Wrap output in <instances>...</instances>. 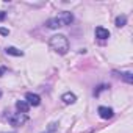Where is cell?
Here are the masks:
<instances>
[{
	"instance_id": "1",
	"label": "cell",
	"mask_w": 133,
	"mask_h": 133,
	"mask_svg": "<svg viewBox=\"0 0 133 133\" xmlns=\"http://www.w3.org/2000/svg\"><path fill=\"white\" fill-rule=\"evenodd\" d=\"M49 47L53 52H56L59 55H64V53H68V50H69V41H68V38H66L64 35H55V36L50 38Z\"/></svg>"
},
{
	"instance_id": "2",
	"label": "cell",
	"mask_w": 133,
	"mask_h": 133,
	"mask_svg": "<svg viewBox=\"0 0 133 133\" xmlns=\"http://www.w3.org/2000/svg\"><path fill=\"white\" fill-rule=\"evenodd\" d=\"M27 119H28V117H27V114H24V113H13V114L8 116V122H10L11 125H14V127H19V125L25 124Z\"/></svg>"
},
{
	"instance_id": "3",
	"label": "cell",
	"mask_w": 133,
	"mask_h": 133,
	"mask_svg": "<svg viewBox=\"0 0 133 133\" xmlns=\"http://www.w3.org/2000/svg\"><path fill=\"white\" fill-rule=\"evenodd\" d=\"M25 102L30 105V107H38L39 103H41V97L38 96V94H33V92H27V96H25Z\"/></svg>"
},
{
	"instance_id": "4",
	"label": "cell",
	"mask_w": 133,
	"mask_h": 133,
	"mask_svg": "<svg viewBox=\"0 0 133 133\" xmlns=\"http://www.w3.org/2000/svg\"><path fill=\"white\" fill-rule=\"evenodd\" d=\"M58 19L61 21V24H63V27H64V25H69V24H72V21H74V16H72V13H69V11H63V13L58 16Z\"/></svg>"
},
{
	"instance_id": "5",
	"label": "cell",
	"mask_w": 133,
	"mask_h": 133,
	"mask_svg": "<svg viewBox=\"0 0 133 133\" xmlns=\"http://www.w3.org/2000/svg\"><path fill=\"white\" fill-rule=\"evenodd\" d=\"M97 111H99V116L102 119H111L113 117V110L108 108V107H99Z\"/></svg>"
},
{
	"instance_id": "6",
	"label": "cell",
	"mask_w": 133,
	"mask_h": 133,
	"mask_svg": "<svg viewBox=\"0 0 133 133\" xmlns=\"http://www.w3.org/2000/svg\"><path fill=\"white\" fill-rule=\"evenodd\" d=\"M45 25H47V28H52V30L63 27V24H61V21L58 19V16H56V17H50V19L45 22Z\"/></svg>"
},
{
	"instance_id": "7",
	"label": "cell",
	"mask_w": 133,
	"mask_h": 133,
	"mask_svg": "<svg viewBox=\"0 0 133 133\" xmlns=\"http://www.w3.org/2000/svg\"><path fill=\"white\" fill-rule=\"evenodd\" d=\"M96 38H99V39H108L110 38V31L107 28H103V27H97L96 28Z\"/></svg>"
},
{
	"instance_id": "8",
	"label": "cell",
	"mask_w": 133,
	"mask_h": 133,
	"mask_svg": "<svg viewBox=\"0 0 133 133\" xmlns=\"http://www.w3.org/2000/svg\"><path fill=\"white\" fill-rule=\"evenodd\" d=\"M16 108H17V113H28V110H30V105L25 102V100H17L16 102Z\"/></svg>"
},
{
	"instance_id": "9",
	"label": "cell",
	"mask_w": 133,
	"mask_h": 133,
	"mask_svg": "<svg viewBox=\"0 0 133 133\" xmlns=\"http://www.w3.org/2000/svg\"><path fill=\"white\" fill-rule=\"evenodd\" d=\"M61 100L64 102V103H75V100H77V97H75V94L74 92H64L63 96H61Z\"/></svg>"
},
{
	"instance_id": "10",
	"label": "cell",
	"mask_w": 133,
	"mask_h": 133,
	"mask_svg": "<svg viewBox=\"0 0 133 133\" xmlns=\"http://www.w3.org/2000/svg\"><path fill=\"white\" fill-rule=\"evenodd\" d=\"M5 52H6V55H13V56H22L24 55V52L16 49V47H6Z\"/></svg>"
},
{
	"instance_id": "11",
	"label": "cell",
	"mask_w": 133,
	"mask_h": 133,
	"mask_svg": "<svg viewBox=\"0 0 133 133\" xmlns=\"http://www.w3.org/2000/svg\"><path fill=\"white\" fill-rule=\"evenodd\" d=\"M125 24H127V16L122 14V16H117V17H116V27L121 28V27H124Z\"/></svg>"
},
{
	"instance_id": "12",
	"label": "cell",
	"mask_w": 133,
	"mask_h": 133,
	"mask_svg": "<svg viewBox=\"0 0 133 133\" xmlns=\"http://www.w3.org/2000/svg\"><path fill=\"white\" fill-rule=\"evenodd\" d=\"M121 77L130 85V83H133V75H131V72H124V74H121Z\"/></svg>"
},
{
	"instance_id": "13",
	"label": "cell",
	"mask_w": 133,
	"mask_h": 133,
	"mask_svg": "<svg viewBox=\"0 0 133 133\" xmlns=\"http://www.w3.org/2000/svg\"><path fill=\"white\" fill-rule=\"evenodd\" d=\"M5 17H6V13H5V11H0V22H2Z\"/></svg>"
},
{
	"instance_id": "14",
	"label": "cell",
	"mask_w": 133,
	"mask_h": 133,
	"mask_svg": "<svg viewBox=\"0 0 133 133\" xmlns=\"http://www.w3.org/2000/svg\"><path fill=\"white\" fill-rule=\"evenodd\" d=\"M5 72H6V68H5V66H2V68H0V77H2Z\"/></svg>"
},
{
	"instance_id": "15",
	"label": "cell",
	"mask_w": 133,
	"mask_h": 133,
	"mask_svg": "<svg viewBox=\"0 0 133 133\" xmlns=\"http://www.w3.org/2000/svg\"><path fill=\"white\" fill-rule=\"evenodd\" d=\"M0 33H2V35H8V30H5V28H0Z\"/></svg>"
},
{
	"instance_id": "16",
	"label": "cell",
	"mask_w": 133,
	"mask_h": 133,
	"mask_svg": "<svg viewBox=\"0 0 133 133\" xmlns=\"http://www.w3.org/2000/svg\"><path fill=\"white\" fill-rule=\"evenodd\" d=\"M0 97H2V91H0Z\"/></svg>"
}]
</instances>
